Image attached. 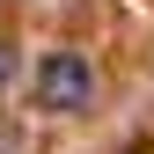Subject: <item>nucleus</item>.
<instances>
[{"instance_id":"obj_1","label":"nucleus","mask_w":154,"mask_h":154,"mask_svg":"<svg viewBox=\"0 0 154 154\" xmlns=\"http://www.w3.org/2000/svg\"><path fill=\"white\" fill-rule=\"evenodd\" d=\"M88 103H95V66H88V51H44V59H37V110L81 118Z\"/></svg>"},{"instance_id":"obj_2","label":"nucleus","mask_w":154,"mask_h":154,"mask_svg":"<svg viewBox=\"0 0 154 154\" xmlns=\"http://www.w3.org/2000/svg\"><path fill=\"white\" fill-rule=\"evenodd\" d=\"M8 88H15V44L0 37V95H8Z\"/></svg>"},{"instance_id":"obj_3","label":"nucleus","mask_w":154,"mask_h":154,"mask_svg":"<svg viewBox=\"0 0 154 154\" xmlns=\"http://www.w3.org/2000/svg\"><path fill=\"white\" fill-rule=\"evenodd\" d=\"M0 154H15V125L8 118H0Z\"/></svg>"}]
</instances>
